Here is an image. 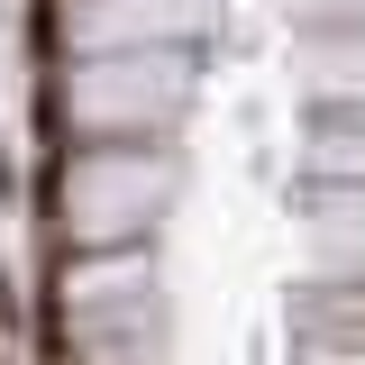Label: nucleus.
Here are the masks:
<instances>
[{
    "instance_id": "obj_1",
    "label": "nucleus",
    "mask_w": 365,
    "mask_h": 365,
    "mask_svg": "<svg viewBox=\"0 0 365 365\" xmlns=\"http://www.w3.org/2000/svg\"><path fill=\"white\" fill-rule=\"evenodd\" d=\"M182 91H192V46H119V55H83L55 101L83 137H146L182 110Z\"/></svg>"
},
{
    "instance_id": "obj_2",
    "label": "nucleus",
    "mask_w": 365,
    "mask_h": 365,
    "mask_svg": "<svg viewBox=\"0 0 365 365\" xmlns=\"http://www.w3.org/2000/svg\"><path fill=\"white\" fill-rule=\"evenodd\" d=\"M174 192V165L146 155V146H83L64 182H55V210L73 228V247H128L137 220H155V201Z\"/></svg>"
},
{
    "instance_id": "obj_3",
    "label": "nucleus",
    "mask_w": 365,
    "mask_h": 365,
    "mask_svg": "<svg viewBox=\"0 0 365 365\" xmlns=\"http://www.w3.org/2000/svg\"><path fill=\"white\" fill-rule=\"evenodd\" d=\"M210 28V0H64V37L83 55L119 46H192Z\"/></svg>"
},
{
    "instance_id": "obj_4",
    "label": "nucleus",
    "mask_w": 365,
    "mask_h": 365,
    "mask_svg": "<svg viewBox=\"0 0 365 365\" xmlns=\"http://www.w3.org/2000/svg\"><path fill=\"white\" fill-rule=\"evenodd\" d=\"M302 83H311L329 110H365V19H356V28L302 37Z\"/></svg>"
},
{
    "instance_id": "obj_5",
    "label": "nucleus",
    "mask_w": 365,
    "mask_h": 365,
    "mask_svg": "<svg viewBox=\"0 0 365 365\" xmlns=\"http://www.w3.org/2000/svg\"><path fill=\"white\" fill-rule=\"evenodd\" d=\"M311 237H319V256L365 274V182H319L311 192Z\"/></svg>"
},
{
    "instance_id": "obj_6",
    "label": "nucleus",
    "mask_w": 365,
    "mask_h": 365,
    "mask_svg": "<svg viewBox=\"0 0 365 365\" xmlns=\"http://www.w3.org/2000/svg\"><path fill=\"white\" fill-rule=\"evenodd\" d=\"M311 165L329 182H365V110H329L311 128Z\"/></svg>"
},
{
    "instance_id": "obj_7",
    "label": "nucleus",
    "mask_w": 365,
    "mask_h": 365,
    "mask_svg": "<svg viewBox=\"0 0 365 365\" xmlns=\"http://www.w3.org/2000/svg\"><path fill=\"white\" fill-rule=\"evenodd\" d=\"M292 9H302V19H329V28H356L365 19V0H292Z\"/></svg>"
}]
</instances>
